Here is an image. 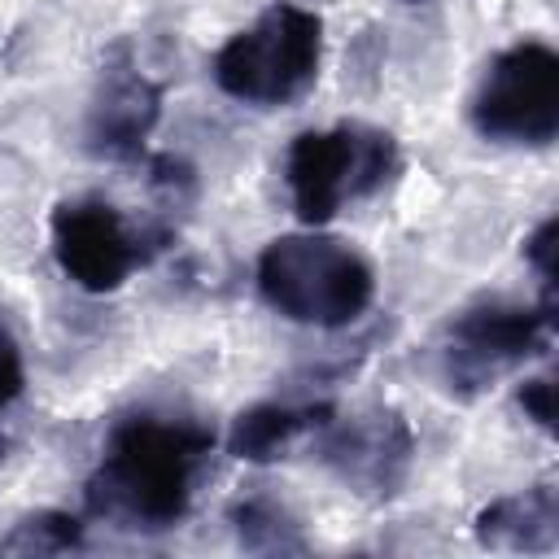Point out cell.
<instances>
[{
	"instance_id": "6da1fadb",
	"label": "cell",
	"mask_w": 559,
	"mask_h": 559,
	"mask_svg": "<svg viewBox=\"0 0 559 559\" xmlns=\"http://www.w3.org/2000/svg\"><path fill=\"white\" fill-rule=\"evenodd\" d=\"M214 432L179 415H131L109 428L87 502L127 528H175L197 493Z\"/></svg>"
},
{
	"instance_id": "7a4b0ae2",
	"label": "cell",
	"mask_w": 559,
	"mask_h": 559,
	"mask_svg": "<svg viewBox=\"0 0 559 559\" xmlns=\"http://www.w3.org/2000/svg\"><path fill=\"white\" fill-rule=\"evenodd\" d=\"M258 297L288 323L349 328L376 301V266L349 240L319 227L275 236L253 266Z\"/></svg>"
},
{
	"instance_id": "3957f363",
	"label": "cell",
	"mask_w": 559,
	"mask_h": 559,
	"mask_svg": "<svg viewBox=\"0 0 559 559\" xmlns=\"http://www.w3.org/2000/svg\"><path fill=\"white\" fill-rule=\"evenodd\" d=\"M319 66H323V17L306 4L275 0L249 26L227 35V44L214 52L210 74L223 96L253 109H280L314 87Z\"/></svg>"
},
{
	"instance_id": "277c9868",
	"label": "cell",
	"mask_w": 559,
	"mask_h": 559,
	"mask_svg": "<svg viewBox=\"0 0 559 559\" xmlns=\"http://www.w3.org/2000/svg\"><path fill=\"white\" fill-rule=\"evenodd\" d=\"M397 170V144L389 131L367 122H336L301 131L284 153V183L306 227L332 223L345 205L384 188Z\"/></svg>"
},
{
	"instance_id": "5b68a950",
	"label": "cell",
	"mask_w": 559,
	"mask_h": 559,
	"mask_svg": "<svg viewBox=\"0 0 559 559\" xmlns=\"http://www.w3.org/2000/svg\"><path fill=\"white\" fill-rule=\"evenodd\" d=\"M476 135L515 148H546L559 135V52L546 39L502 48L467 105Z\"/></svg>"
},
{
	"instance_id": "8992f818",
	"label": "cell",
	"mask_w": 559,
	"mask_h": 559,
	"mask_svg": "<svg viewBox=\"0 0 559 559\" xmlns=\"http://www.w3.org/2000/svg\"><path fill=\"white\" fill-rule=\"evenodd\" d=\"M550 336V306H524L507 297H485L459 310L445 328L441 371L463 397L485 393L507 371L524 367Z\"/></svg>"
},
{
	"instance_id": "52a82bcc",
	"label": "cell",
	"mask_w": 559,
	"mask_h": 559,
	"mask_svg": "<svg viewBox=\"0 0 559 559\" xmlns=\"http://www.w3.org/2000/svg\"><path fill=\"white\" fill-rule=\"evenodd\" d=\"M52 258L83 293H114L144 262L140 236L100 197H74L52 210Z\"/></svg>"
},
{
	"instance_id": "ba28073f",
	"label": "cell",
	"mask_w": 559,
	"mask_h": 559,
	"mask_svg": "<svg viewBox=\"0 0 559 559\" xmlns=\"http://www.w3.org/2000/svg\"><path fill=\"white\" fill-rule=\"evenodd\" d=\"M411 454H415V437L397 411L341 419L323 441V459L336 467V476L358 493H376V498L397 493V485L411 472Z\"/></svg>"
},
{
	"instance_id": "9c48e42d",
	"label": "cell",
	"mask_w": 559,
	"mask_h": 559,
	"mask_svg": "<svg viewBox=\"0 0 559 559\" xmlns=\"http://www.w3.org/2000/svg\"><path fill=\"white\" fill-rule=\"evenodd\" d=\"M162 114V87L148 83L131 61L109 66L100 74L92 114H87V144L100 157H135L140 144L153 135Z\"/></svg>"
},
{
	"instance_id": "30bf717a",
	"label": "cell",
	"mask_w": 559,
	"mask_h": 559,
	"mask_svg": "<svg viewBox=\"0 0 559 559\" xmlns=\"http://www.w3.org/2000/svg\"><path fill=\"white\" fill-rule=\"evenodd\" d=\"M476 537L489 550H524V555H546L559 542V498L550 485L515 489L493 498L476 515Z\"/></svg>"
},
{
	"instance_id": "8fae6325",
	"label": "cell",
	"mask_w": 559,
	"mask_h": 559,
	"mask_svg": "<svg viewBox=\"0 0 559 559\" xmlns=\"http://www.w3.org/2000/svg\"><path fill=\"white\" fill-rule=\"evenodd\" d=\"M332 406H288V402H258L249 411L236 415L231 432H227V450L245 463H266L280 459L306 428L323 424L319 415H328Z\"/></svg>"
},
{
	"instance_id": "7c38bea8",
	"label": "cell",
	"mask_w": 559,
	"mask_h": 559,
	"mask_svg": "<svg viewBox=\"0 0 559 559\" xmlns=\"http://www.w3.org/2000/svg\"><path fill=\"white\" fill-rule=\"evenodd\" d=\"M231 524L240 533V546L249 550H297L301 537H297V520L288 515L284 502H275L271 493H249L236 502L231 511Z\"/></svg>"
},
{
	"instance_id": "4fadbf2b",
	"label": "cell",
	"mask_w": 559,
	"mask_h": 559,
	"mask_svg": "<svg viewBox=\"0 0 559 559\" xmlns=\"http://www.w3.org/2000/svg\"><path fill=\"white\" fill-rule=\"evenodd\" d=\"M79 546V520L74 515H61V511H39V515H26L9 537H4V550H22V555H57V550H70Z\"/></svg>"
},
{
	"instance_id": "5bb4252c",
	"label": "cell",
	"mask_w": 559,
	"mask_h": 559,
	"mask_svg": "<svg viewBox=\"0 0 559 559\" xmlns=\"http://www.w3.org/2000/svg\"><path fill=\"white\" fill-rule=\"evenodd\" d=\"M22 389H26V362H22V349H17V341L0 328V411H4L9 402H17Z\"/></svg>"
},
{
	"instance_id": "9a60e30c",
	"label": "cell",
	"mask_w": 559,
	"mask_h": 559,
	"mask_svg": "<svg viewBox=\"0 0 559 559\" xmlns=\"http://www.w3.org/2000/svg\"><path fill=\"white\" fill-rule=\"evenodd\" d=\"M520 406H524V415H528L542 432H550V419H555V384H550L546 376L524 380V389H520Z\"/></svg>"
},
{
	"instance_id": "2e32d148",
	"label": "cell",
	"mask_w": 559,
	"mask_h": 559,
	"mask_svg": "<svg viewBox=\"0 0 559 559\" xmlns=\"http://www.w3.org/2000/svg\"><path fill=\"white\" fill-rule=\"evenodd\" d=\"M524 253H528L533 271L550 284V280H555V218H542V223H537V231L524 240Z\"/></svg>"
},
{
	"instance_id": "e0dca14e",
	"label": "cell",
	"mask_w": 559,
	"mask_h": 559,
	"mask_svg": "<svg viewBox=\"0 0 559 559\" xmlns=\"http://www.w3.org/2000/svg\"><path fill=\"white\" fill-rule=\"evenodd\" d=\"M0 459H4V432H0Z\"/></svg>"
}]
</instances>
